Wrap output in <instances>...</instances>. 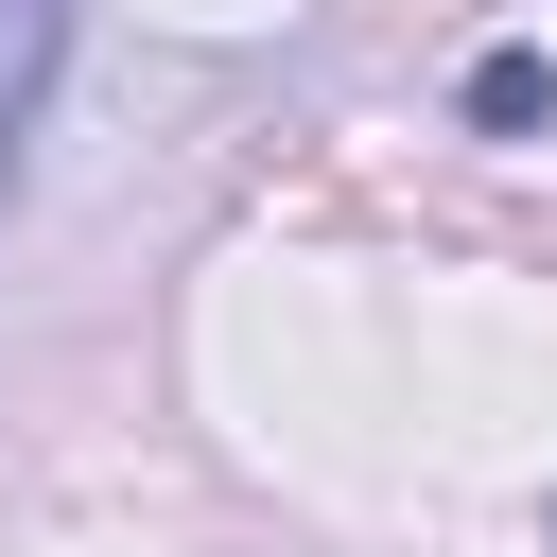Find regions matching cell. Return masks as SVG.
Masks as SVG:
<instances>
[{
	"mask_svg": "<svg viewBox=\"0 0 557 557\" xmlns=\"http://www.w3.org/2000/svg\"><path fill=\"white\" fill-rule=\"evenodd\" d=\"M540 104H557L540 52H487V70H470V122H540Z\"/></svg>",
	"mask_w": 557,
	"mask_h": 557,
	"instance_id": "7a4b0ae2",
	"label": "cell"
},
{
	"mask_svg": "<svg viewBox=\"0 0 557 557\" xmlns=\"http://www.w3.org/2000/svg\"><path fill=\"white\" fill-rule=\"evenodd\" d=\"M52 70H70V0H0V191H17V157H35Z\"/></svg>",
	"mask_w": 557,
	"mask_h": 557,
	"instance_id": "6da1fadb",
	"label": "cell"
}]
</instances>
